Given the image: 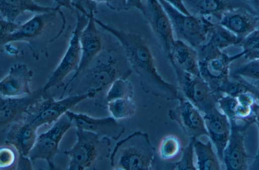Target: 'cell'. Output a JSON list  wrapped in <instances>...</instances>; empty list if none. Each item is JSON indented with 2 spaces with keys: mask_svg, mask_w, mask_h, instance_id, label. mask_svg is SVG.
Returning <instances> with one entry per match:
<instances>
[{
  "mask_svg": "<svg viewBox=\"0 0 259 170\" xmlns=\"http://www.w3.org/2000/svg\"><path fill=\"white\" fill-rule=\"evenodd\" d=\"M94 20L121 45L132 72L137 76L145 93L167 100H178L181 94L178 87L159 74L151 49L142 36L137 32L118 29L96 18Z\"/></svg>",
  "mask_w": 259,
  "mask_h": 170,
  "instance_id": "1",
  "label": "cell"
},
{
  "mask_svg": "<svg viewBox=\"0 0 259 170\" xmlns=\"http://www.w3.org/2000/svg\"><path fill=\"white\" fill-rule=\"evenodd\" d=\"M132 70L119 44L106 47L70 83L69 95L91 93L106 104L105 96L111 84L119 78H128Z\"/></svg>",
  "mask_w": 259,
  "mask_h": 170,
  "instance_id": "2",
  "label": "cell"
},
{
  "mask_svg": "<svg viewBox=\"0 0 259 170\" xmlns=\"http://www.w3.org/2000/svg\"><path fill=\"white\" fill-rule=\"evenodd\" d=\"M66 22L60 9L38 13L21 23L12 33L0 37V44L3 46L14 42L25 43L33 57L38 60L42 55L48 56L49 44L61 35Z\"/></svg>",
  "mask_w": 259,
  "mask_h": 170,
  "instance_id": "3",
  "label": "cell"
},
{
  "mask_svg": "<svg viewBox=\"0 0 259 170\" xmlns=\"http://www.w3.org/2000/svg\"><path fill=\"white\" fill-rule=\"evenodd\" d=\"M115 170H151L156 153L147 133L136 131L118 142L110 155Z\"/></svg>",
  "mask_w": 259,
  "mask_h": 170,
  "instance_id": "4",
  "label": "cell"
},
{
  "mask_svg": "<svg viewBox=\"0 0 259 170\" xmlns=\"http://www.w3.org/2000/svg\"><path fill=\"white\" fill-rule=\"evenodd\" d=\"M73 146L62 152L69 158L68 169H89L98 161L110 157V139L79 128H76Z\"/></svg>",
  "mask_w": 259,
  "mask_h": 170,
  "instance_id": "5",
  "label": "cell"
},
{
  "mask_svg": "<svg viewBox=\"0 0 259 170\" xmlns=\"http://www.w3.org/2000/svg\"><path fill=\"white\" fill-rule=\"evenodd\" d=\"M171 23L175 39L198 48L207 41L213 22L206 18L186 14L165 0H158Z\"/></svg>",
  "mask_w": 259,
  "mask_h": 170,
  "instance_id": "6",
  "label": "cell"
},
{
  "mask_svg": "<svg viewBox=\"0 0 259 170\" xmlns=\"http://www.w3.org/2000/svg\"><path fill=\"white\" fill-rule=\"evenodd\" d=\"M94 97V94L88 93L69 95L56 100L46 93L29 109L21 119L38 129L42 126L54 123L80 102Z\"/></svg>",
  "mask_w": 259,
  "mask_h": 170,
  "instance_id": "7",
  "label": "cell"
},
{
  "mask_svg": "<svg viewBox=\"0 0 259 170\" xmlns=\"http://www.w3.org/2000/svg\"><path fill=\"white\" fill-rule=\"evenodd\" d=\"M200 74L217 95L220 86L229 79V68L234 60L243 57L242 51L228 56L218 49L203 44L196 49Z\"/></svg>",
  "mask_w": 259,
  "mask_h": 170,
  "instance_id": "8",
  "label": "cell"
},
{
  "mask_svg": "<svg viewBox=\"0 0 259 170\" xmlns=\"http://www.w3.org/2000/svg\"><path fill=\"white\" fill-rule=\"evenodd\" d=\"M75 12L76 23L68 46L58 65L42 87L44 92L53 87H64V80L65 78L71 73H75L79 67L81 58L80 36L89 21V18L77 10Z\"/></svg>",
  "mask_w": 259,
  "mask_h": 170,
  "instance_id": "9",
  "label": "cell"
},
{
  "mask_svg": "<svg viewBox=\"0 0 259 170\" xmlns=\"http://www.w3.org/2000/svg\"><path fill=\"white\" fill-rule=\"evenodd\" d=\"M171 66L176 75L180 93L202 114L218 107V95L201 76L185 72L176 66Z\"/></svg>",
  "mask_w": 259,
  "mask_h": 170,
  "instance_id": "10",
  "label": "cell"
},
{
  "mask_svg": "<svg viewBox=\"0 0 259 170\" xmlns=\"http://www.w3.org/2000/svg\"><path fill=\"white\" fill-rule=\"evenodd\" d=\"M71 127H73L72 121L65 114L48 130L38 135L28 157L32 162L37 160H45L50 169H55V157L61 153L59 144Z\"/></svg>",
  "mask_w": 259,
  "mask_h": 170,
  "instance_id": "11",
  "label": "cell"
},
{
  "mask_svg": "<svg viewBox=\"0 0 259 170\" xmlns=\"http://www.w3.org/2000/svg\"><path fill=\"white\" fill-rule=\"evenodd\" d=\"M166 57L176 39L169 19L158 0H143L139 10Z\"/></svg>",
  "mask_w": 259,
  "mask_h": 170,
  "instance_id": "12",
  "label": "cell"
},
{
  "mask_svg": "<svg viewBox=\"0 0 259 170\" xmlns=\"http://www.w3.org/2000/svg\"><path fill=\"white\" fill-rule=\"evenodd\" d=\"M178 101V105L168 110L169 118L178 124L189 140L208 137L201 112L181 94Z\"/></svg>",
  "mask_w": 259,
  "mask_h": 170,
  "instance_id": "13",
  "label": "cell"
},
{
  "mask_svg": "<svg viewBox=\"0 0 259 170\" xmlns=\"http://www.w3.org/2000/svg\"><path fill=\"white\" fill-rule=\"evenodd\" d=\"M89 21L82 30L80 36L81 58L77 71L65 85L60 98H63L65 92L77 76L92 62L103 50L104 45L100 31L94 20V15L88 17Z\"/></svg>",
  "mask_w": 259,
  "mask_h": 170,
  "instance_id": "14",
  "label": "cell"
},
{
  "mask_svg": "<svg viewBox=\"0 0 259 170\" xmlns=\"http://www.w3.org/2000/svg\"><path fill=\"white\" fill-rule=\"evenodd\" d=\"M65 114L75 128L91 131L111 140H118L125 131L124 125L111 116L97 118L70 110Z\"/></svg>",
  "mask_w": 259,
  "mask_h": 170,
  "instance_id": "15",
  "label": "cell"
},
{
  "mask_svg": "<svg viewBox=\"0 0 259 170\" xmlns=\"http://www.w3.org/2000/svg\"><path fill=\"white\" fill-rule=\"evenodd\" d=\"M42 87L29 95L16 97H2L0 100V131L7 130L14 123L21 120L29 109L46 94Z\"/></svg>",
  "mask_w": 259,
  "mask_h": 170,
  "instance_id": "16",
  "label": "cell"
},
{
  "mask_svg": "<svg viewBox=\"0 0 259 170\" xmlns=\"http://www.w3.org/2000/svg\"><path fill=\"white\" fill-rule=\"evenodd\" d=\"M230 121L231 133L223 152V163L228 170L248 169V156L245 148L244 131L249 125L244 124L241 126L236 121Z\"/></svg>",
  "mask_w": 259,
  "mask_h": 170,
  "instance_id": "17",
  "label": "cell"
},
{
  "mask_svg": "<svg viewBox=\"0 0 259 170\" xmlns=\"http://www.w3.org/2000/svg\"><path fill=\"white\" fill-rule=\"evenodd\" d=\"M33 71L26 64L17 63L12 65L0 81L2 97H16L31 94L30 83Z\"/></svg>",
  "mask_w": 259,
  "mask_h": 170,
  "instance_id": "18",
  "label": "cell"
},
{
  "mask_svg": "<svg viewBox=\"0 0 259 170\" xmlns=\"http://www.w3.org/2000/svg\"><path fill=\"white\" fill-rule=\"evenodd\" d=\"M206 128L221 163H223V152L228 142L231 130L229 118L218 107L203 114Z\"/></svg>",
  "mask_w": 259,
  "mask_h": 170,
  "instance_id": "19",
  "label": "cell"
},
{
  "mask_svg": "<svg viewBox=\"0 0 259 170\" xmlns=\"http://www.w3.org/2000/svg\"><path fill=\"white\" fill-rule=\"evenodd\" d=\"M190 14L211 20L214 18L218 22L225 13L237 8H244L253 10L241 0H182Z\"/></svg>",
  "mask_w": 259,
  "mask_h": 170,
  "instance_id": "20",
  "label": "cell"
},
{
  "mask_svg": "<svg viewBox=\"0 0 259 170\" xmlns=\"http://www.w3.org/2000/svg\"><path fill=\"white\" fill-rule=\"evenodd\" d=\"M218 23L242 40L259 29V15L253 10L239 8L225 13Z\"/></svg>",
  "mask_w": 259,
  "mask_h": 170,
  "instance_id": "21",
  "label": "cell"
},
{
  "mask_svg": "<svg viewBox=\"0 0 259 170\" xmlns=\"http://www.w3.org/2000/svg\"><path fill=\"white\" fill-rule=\"evenodd\" d=\"M36 127L21 119L7 130L5 144L13 146L19 155L28 156L36 141Z\"/></svg>",
  "mask_w": 259,
  "mask_h": 170,
  "instance_id": "22",
  "label": "cell"
},
{
  "mask_svg": "<svg viewBox=\"0 0 259 170\" xmlns=\"http://www.w3.org/2000/svg\"><path fill=\"white\" fill-rule=\"evenodd\" d=\"M167 58L171 66H176L185 72L200 76L197 51L185 42L176 39Z\"/></svg>",
  "mask_w": 259,
  "mask_h": 170,
  "instance_id": "23",
  "label": "cell"
},
{
  "mask_svg": "<svg viewBox=\"0 0 259 170\" xmlns=\"http://www.w3.org/2000/svg\"><path fill=\"white\" fill-rule=\"evenodd\" d=\"M58 9L38 5L34 0H0V17L12 22L26 12L41 13Z\"/></svg>",
  "mask_w": 259,
  "mask_h": 170,
  "instance_id": "24",
  "label": "cell"
},
{
  "mask_svg": "<svg viewBox=\"0 0 259 170\" xmlns=\"http://www.w3.org/2000/svg\"><path fill=\"white\" fill-rule=\"evenodd\" d=\"M211 141L203 143L198 139L194 141L195 165L198 170H220L221 162L213 149Z\"/></svg>",
  "mask_w": 259,
  "mask_h": 170,
  "instance_id": "25",
  "label": "cell"
},
{
  "mask_svg": "<svg viewBox=\"0 0 259 170\" xmlns=\"http://www.w3.org/2000/svg\"><path fill=\"white\" fill-rule=\"evenodd\" d=\"M236 35L218 22L213 23L204 45L223 51L230 46L239 45L241 42Z\"/></svg>",
  "mask_w": 259,
  "mask_h": 170,
  "instance_id": "26",
  "label": "cell"
},
{
  "mask_svg": "<svg viewBox=\"0 0 259 170\" xmlns=\"http://www.w3.org/2000/svg\"><path fill=\"white\" fill-rule=\"evenodd\" d=\"M106 107L110 116L117 120L133 116L136 112V106L133 98H124L107 103Z\"/></svg>",
  "mask_w": 259,
  "mask_h": 170,
  "instance_id": "27",
  "label": "cell"
},
{
  "mask_svg": "<svg viewBox=\"0 0 259 170\" xmlns=\"http://www.w3.org/2000/svg\"><path fill=\"white\" fill-rule=\"evenodd\" d=\"M134 88L127 78H119L116 79L110 85L105 96L106 104L114 100L133 98Z\"/></svg>",
  "mask_w": 259,
  "mask_h": 170,
  "instance_id": "28",
  "label": "cell"
},
{
  "mask_svg": "<svg viewBox=\"0 0 259 170\" xmlns=\"http://www.w3.org/2000/svg\"><path fill=\"white\" fill-rule=\"evenodd\" d=\"M247 92L252 93L259 100V91L252 85L239 80L235 81L229 79L220 86L217 95L225 94L236 97L240 93Z\"/></svg>",
  "mask_w": 259,
  "mask_h": 170,
  "instance_id": "29",
  "label": "cell"
},
{
  "mask_svg": "<svg viewBox=\"0 0 259 170\" xmlns=\"http://www.w3.org/2000/svg\"><path fill=\"white\" fill-rule=\"evenodd\" d=\"M182 150L181 141L177 136L169 134L161 141L158 148L159 155L163 160L171 159Z\"/></svg>",
  "mask_w": 259,
  "mask_h": 170,
  "instance_id": "30",
  "label": "cell"
},
{
  "mask_svg": "<svg viewBox=\"0 0 259 170\" xmlns=\"http://www.w3.org/2000/svg\"><path fill=\"white\" fill-rule=\"evenodd\" d=\"M239 45L242 48L245 59L249 61L259 59V29L243 39Z\"/></svg>",
  "mask_w": 259,
  "mask_h": 170,
  "instance_id": "31",
  "label": "cell"
},
{
  "mask_svg": "<svg viewBox=\"0 0 259 170\" xmlns=\"http://www.w3.org/2000/svg\"><path fill=\"white\" fill-rule=\"evenodd\" d=\"M195 139H190L188 145L182 148L180 159L176 162L169 164V167L175 170H196L194 161L193 143Z\"/></svg>",
  "mask_w": 259,
  "mask_h": 170,
  "instance_id": "32",
  "label": "cell"
},
{
  "mask_svg": "<svg viewBox=\"0 0 259 170\" xmlns=\"http://www.w3.org/2000/svg\"><path fill=\"white\" fill-rule=\"evenodd\" d=\"M19 153L14 147L5 144L0 149V168L16 169Z\"/></svg>",
  "mask_w": 259,
  "mask_h": 170,
  "instance_id": "33",
  "label": "cell"
},
{
  "mask_svg": "<svg viewBox=\"0 0 259 170\" xmlns=\"http://www.w3.org/2000/svg\"><path fill=\"white\" fill-rule=\"evenodd\" d=\"M239 105V102L235 97L225 94L218 95V107L230 120L236 121V112Z\"/></svg>",
  "mask_w": 259,
  "mask_h": 170,
  "instance_id": "34",
  "label": "cell"
},
{
  "mask_svg": "<svg viewBox=\"0 0 259 170\" xmlns=\"http://www.w3.org/2000/svg\"><path fill=\"white\" fill-rule=\"evenodd\" d=\"M235 76L259 80V59L249 60L234 70Z\"/></svg>",
  "mask_w": 259,
  "mask_h": 170,
  "instance_id": "35",
  "label": "cell"
},
{
  "mask_svg": "<svg viewBox=\"0 0 259 170\" xmlns=\"http://www.w3.org/2000/svg\"><path fill=\"white\" fill-rule=\"evenodd\" d=\"M71 5L74 9L87 17L98 13L97 4L91 0H72Z\"/></svg>",
  "mask_w": 259,
  "mask_h": 170,
  "instance_id": "36",
  "label": "cell"
},
{
  "mask_svg": "<svg viewBox=\"0 0 259 170\" xmlns=\"http://www.w3.org/2000/svg\"><path fill=\"white\" fill-rule=\"evenodd\" d=\"M21 23H16L6 20L0 17V37L12 33L20 25Z\"/></svg>",
  "mask_w": 259,
  "mask_h": 170,
  "instance_id": "37",
  "label": "cell"
},
{
  "mask_svg": "<svg viewBox=\"0 0 259 170\" xmlns=\"http://www.w3.org/2000/svg\"><path fill=\"white\" fill-rule=\"evenodd\" d=\"M32 162L28 156L19 154L16 169H32Z\"/></svg>",
  "mask_w": 259,
  "mask_h": 170,
  "instance_id": "38",
  "label": "cell"
},
{
  "mask_svg": "<svg viewBox=\"0 0 259 170\" xmlns=\"http://www.w3.org/2000/svg\"><path fill=\"white\" fill-rule=\"evenodd\" d=\"M128 0H111L107 6L111 10L121 11L126 10Z\"/></svg>",
  "mask_w": 259,
  "mask_h": 170,
  "instance_id": "39",
  "label": "cell"
},
{
  "mask_svg": "<svg viewBox=\"0 0 259 170\" xmlns=\"http://www.w3.org/2000/svg\"><path fill=\"white\" fill-rule=\"evenodd\" d=\"M166 2L172 5L174 7L179 10L182 12L191 15L185 8L182 0H165Z\"/></svg>",
  "mask_w": 259,
  "mask_h": 170,
  "instance_id": "40",
  "label": "cell"
},
{
  "mask_svg": "<svg viewBox=\"0 0 259 170\" xmlns=\"http://www.w3.org/2000/svg\"><path fill=\"white\" fill-rule=\"evenodd\" d=\"M57 7L60 8L64 7L68 10L73 11L74 9L71 5L72 0H54Z\"/></svg>",
  "mask_w": 259,
  "mask_h": 170,
  "instance_id": "41",
  "label": "cell"
},
{
  "mask_svg": "<svg viewBox=\"0 0 259 170\" xmlns=\"http://www.w3.org/2000/svg\"><path fill=\"white\" fill-rule=\"evenodd\" d=\"M143 0H128L126 5V10L131 8L140 10L142 5Z\"/></svg>",
  "mask_w": 259,
  "mask_h": 170,
  "instance_id": "42",
  "label": "cell"
},
{
  "mask_svg": "<svg viewBox=\"0 0 259 170\" xmlns=\"http://www.w3.org/2000/svg\"><path fill=\"white\" fill-rule=\"evenodd\" d=\"M248 169L259 170V153H256L252 163L248 166Z\"/></svg>",
  "mask_w": 259,
  "mask_h": 170,
  "instance_id": "43",
  "label": "cell"
},
{
  "mask_svg": "<svg viewBox=\"0 0 259 170\" xmlns=\"http://www.w3.org/2000/svg\"><path fill=\"white\" fill-rule=\"evenodd\" d=\"M11 43H8L3 45L5 47V51L7 53L11 54L12 55L18 54V51L17 50V48L11 45Z\"/></svg>",
  "mask_w": 259,
  "mask_h": 170,
  "instance_id": "44",
  "label": "cell"
},
{
  "mask_svg": "<svg viewBox=\"0 0 259 170\" xmlns=\"http://www.w3.org/2000/svg\"><path fill=\"white\" fill-rule=\"evenodd\" d=\"M253 114L255 122H259V105L256 103L253 106Z\"/></svg>",
  "mask_w": 259,
  "mask_h": 170,
  "instance_id": "45",
  "label": "cell"
},
{
  "mask_svg": "<svg viewBox=\"0 0 259 170\" xmlns=\"http://www.w3.org/2000/svg\"><path fill=\"white\" fill-rule=\"evenodd\" d=\"M253 7L259 9V0H247Z\"/></svg>",
  "mask_w": 259,
  "mask_h": 170,
  "instance_id": "46",
  "label": "cell"
},
{
  "mask_svg": "<svg viewBox=\"0 0 259 170\" xmlns=\"http://www.w3.org/2000/svg\"><path fill=\"white\" fill-rule=\"evenodd\" d=\"M91 1H92V2H93L96 4L104 3H105L106 4V5L107 6L111 2V0H91Z\"/></svg>",
  "mask_w": 259,
  "mask_h": 170,
  "instance_id": "47",
  "label": "cell"
},
{
  "mask_svg": "<svg viewBox=\"0 0 259 170\" xmlns=\"http://www.w3.org/2000/svg\"><path fill=\"white\" fill-rule=\"evenodd\" d=\"M256 125H257V128H258V136H259V122H255ZM257 153H259V143H258V150H257Z\"/></svg>",
  "mask_w": 259,
  "mask_h": 170,
  "instance_id": "48",
  "label": "cell"
}]
</instances>
